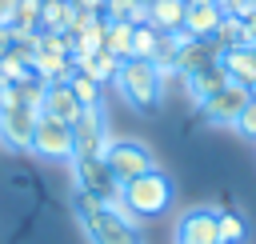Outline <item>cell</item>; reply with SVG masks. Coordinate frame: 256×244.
Segmentation results:
<instances>
[{
  "instance_id": "cell-1",
  "label": "cell",
  "mask_w": 256,
  "mask_h": 244,
  "mask_svg": "<svg viewBox=\"0 0 256 244\" xmlns=\"http://www.w3.org/2000/svg\"><path fill=\"white\" fill-rule=\"evenodd\" d=\"M72 212L92 244H144L140 228L128 220V212L120 204H100L84 192H72Z\"/></svg>"
},
{
  "instance_id": "cell-2",
  "label": "cell",
  "mask_w": 256,
  "mask_h": 244,
  "mask_svg": "<svg viewBox=\"0 0 256 244\" xmlns=\"http://www.w3.org/2000/svg\"><path fill=\"white\" fill-rule=\"evenodd\" d=\"M120 208L128 212L132 224L168 212V208H172V180H168V172L152 168V172H144V176L120 184Z\"/></svg>"
},
{
  "instance_id": "cell-3",
  "label": "cell",
  "mask_w": 256,
  "mask_h": 244,
  "mask_svg": "<svg viewBox=\"0 0 256 244\" xmlns=\"http://www.w3.org/2000/svg\"><path fill=\"white\" fill-rule=\"evenodd\" d=\"M112 84H116L120 100L136 112H156L164 100V80H160V68L152 60H120Z\"/></svg>"
},
{
  "instance_id": "cell-4",
  "label": "cell",
  "mask_w": 256,
  "mask_h": 244,
  "mask_svg": "<svg viewBox=\"0 0 256 244\" xmlns=\"http://www.w3.org/2000/svg\"><path fill=\"white\" fill-rule=\"evenodd\" d=\"M72 180L76 192L100 200V204H120V180L112 176V168L104 164V156H72Z\"/></svg>"
},
{
  "instance_id": "cell-5",
  "label": "cell",
  "mask_w": 256,
  "mask_h": 244,
  "mask_svg": "<svg viewBox=\"0 0 256 244\" xmlns=\"http://www.w3.org/2000/svg\"><path fill=\"white\" fill-rule=\"evenodd\" d=\"M28 152L40 156V160H60V164H68V160L76 156L72 124H64V120L40 112V116H36V128H32V144H28Z\"/></svg>"
},
{
  "instance_id": "cell-6",
  "label": "cell",
  "mask_w": 256,
  "mask_h": 244,
  "mask_svg": "<svg viewBox=\"0 0 256 244\" xmlns=\"http://www.w3.org/2000/svg\"><path fill=\"white\" fill-rule=\"evenodd\" d=\"M104 164L112 168V176H116L120 184H128V180L160 168L156 156H152V148H148L144 140H112V148L104 152Z\"/></svg>"
},
{
  "instance_id": "cell-7",
  "label": "cell",
  "mask_w": 256,
  "mask_h": 244,
  "mask_svg": "<svg viewBox=\"0 0 256 244\" xmlns=\"http://www.w3.org/2000/svg\"><path fill=\"white\" fill-rule=\"evenodd\" d=\"M72 140H76V156H104L112 148V128H108V116H104V104L100 108H84L72 124Z\"/></svg>"
},
{
  "instance_id": "cell-8",
  "label": "cell",
  "mask_w": 256,
  "mask_h": 244,
  "mask_svg": "<svg viewBox=\"0 0 256 244\" xmlns=\"http://www.w3.org/2000/svg\"><path fill=\"white\" fill-rule=\"evenodd\" d=\"M176 244H220V212L196 204L176 220Z\"/></svg>"
},
{
  "instance_id": "cell-9",
  "label": "cell",
  "mask_w": 256,
  "mask_h": 244,
  "mask_svg": "<svg viewBox=\"0 0 256 244\" xmlns=\"http://www.w3.org/2000/svg\"><path fill=\"white\" fill-rule=\"evenodd\" d=\"M252 96H248V88L244 84H224L216 96H208L204 104H200V112H204V120L208 124H220V128H236V116H240V108L248 104Z\"/></svg>"
},
{
  "instance_id": "cell-10",
  "label": "cell",
  "mask_w": 256,
  "mask_h": 244,
  "mask_svg": "<svg viewBox=\"0 0 256 244\" xmlns=\"http://www.w3.org/2000/svg\"><path fill=\"white\" fill-rule=\"evenodd\" d=\"M216 60H220V44L212 36H192L184 48H176L172 68H176V76H192V72H200V68H208Z\"/></svg>"
},
{
  "instance_id": "cell-11",
  "label": "cell",
  "mask_w": 256,
  "mask_h": 244,
  "mask_svg": "<svg viewBox=\"0 0 256 244\" xmlns=\"http://www.w3.org/2000/svg\"><path fill=\"white\" fill-rule=\"evenodd\" d=\"M40 112H48V116H56V120H64V124H76V116H80L84 108H80V100L72 96L68 80H60V84H44Z\"/></svg>"
},
{
  "instance_id": "cell-12",
  "label": "cell",
  "mask_w": 256,
  "mask_h": 244,
  "mask_svg": "<svg viewBox=\"0 0 256 244\" xmlns=\"http://www.w3.org/2000/svg\"><path fill=\"white\" fill-rule=\"evenodd\" d=\"M220 20H224V12L216 0H188V8H184V28L192 36H216Z\"/></svg>"
},
{
  "instance_id": "cell-13",
  "label": "cell",
  "mask_w": 256,
  "mask_h": 244,
  "mask_svg": "<svg viewBox=\"0 0 256 244\" xmlns=\"http://www.w3.org/2000/svg\"><path fill=\"white\" fill-rule=\"evenodd\" d=\"M180 80H184V88H188V96H192V104H196V108L228 84V76H224L220 60H216V64H208V68H200V72H192V76H180Z\"/></svg>"
},
{
  "instance_id": "cell-14",
  "label": "cell",
  "mask_w": 256,
  "mask_h": 244,
  "mask_svg": "<svg viewBox=\"0 0 256 244\" xmlns=\"http://www.w3.org/2000/svg\"><path fill=\"white\" fill-rule=\"evenodd\" d=\"M220 68H224V76L232 84L252 88L256 84V48H228V52H220Z\"/></svg>"
},
{
  "instance_id": "cell-15",
  "label": "cell",
  "mask_w": 256,
  "mask_h": 244,
  "mask_svg": "<svg viewBox=\"0 0 256 244\" xmlns=\"http://www.w3.org/2000/svg\"><path fill=\"white\" fill-rule=\"evenodd\" d=\"M184 8H188V0H148V28H156V32H176V28H184Z\"/></svg>"
},
{
  "instance_id": "cell-16",
  "label": "cell",
  "mask_w": 256,
  "mask_h": 244,
  "mask_svg": "<svg viewBox=\"0 0 256 244\" xmlns=\"http://www.w3.org/2000/svg\"><path fill=\"white\" fill-rule=\"evenodd\" d=\"M72 68H76V72H84V76H92L96 84H112V80H116L120 60H116L112 52H96V56H72Z\"/></svg>"
},
{
  "instance_id": "cell-17",
  "label": "cell",
  "mask_w": 256,
  "mask_h": 244,
  "mask_svg": "<svg viewBox=\"0 0 256 244\" xmlns=\"http://www.w3.org/2000/svg\"><path fill=\"white\" fill-rule=\"evenodd\" d=\"M32 72L44 80V84H60L72 76V56H60V52H36L32 56Z\"/></svg>"
},
{
  "instance_id": "cell-18",
  "label": "cell",
  "mask_w": 256,
  "mask_h": 244,
  "mask_svg": "<svg viewBox=\"0 0 256 244\" xmlns=\"http://www.w3.org/2000/svg\"><path fill=\"white\" fill-rule=\"evenodd\" d=\"M132 28L128 20H104V52H112L116 60H128L132 56Z\"/></svg>"
},
{
  "instance_id": "cell-19",
  "label": "cell",
  "mask_w": 256,
  "mask_h": 244,
  "mask_svg": "<svg viewBox=\"0 0 256 244\" xmlns=\"http://www.w3.org/2000/svg\"><path fill=\"white\" fill-rule=\"evenodd\" d=\"M68 88H72V96L80 100V108H100L104 104V84H96L92 76H84V72H76L72 68V76H68Z\"/></svg>"
},
{
  "instance_id": "cell-20",
  "label": "cell",
  "mask_w": 256,
  "mask_h": 244,
  "mask_svg": "<svg viewBox=\"0 0 256 244\" xmlns=\"http://www.w3.org/2000/svg\"><path fill=\"white\" fill-rule=\"evenodd\" d=\"M72 56H96V52H104V16L100 20H92L88 28H80L76 36H72Z\"/></svg>"
},
{
  "instance_id": "cell-21",
  "label": "cell",
  "mask_w": 256,
  "mask_h": 244,
  "mask_svg": "<svg viewBox=\"0 0 256 244\" xmlns=\"http://www.w3.org/2000/svg\"><path fill=\"white\" fill-rule=\"evenodd\" d=\"M212 40L220 44V52H228V48H248V36H244V16H224Z\"/></svg>"
},
{
  "instance_id": "cell-22",
  "label": "cell",
  "mask_w": 256,
  "mask_h": 244,
  "mask_svg": "<svg viewBox=\"0 0 256 244\" xmlns=\"http://www.w3.org/2000/svg\"><path fill=\"white\" fill-rule=\"evenodd\" d=\"M68 12H72V0H40V28L64 32V28H68ZM40 28H36V32H40Z\"/></svg>"
},
{
  "instance_id": "cell-23",
  "label": "cell",
  "mask_w": 256,
  "mask_h": 244,
  "mask_svg": "<svg viewBox=\"0 0 256 244\" xmlns=\"http://www.w3.org/2000/svg\"><path fill=\"white\" fill-rule=\"evenodd\" d=\"M248 240V216L236 208L220 212V244H244Z\"/></svg>"
},
{
  "instance_id": "cell-24",
  "label": "cell",
  "mask_w": 256,
  "mask_h": 244,
  "mask_svg": "<svg viewBox=\"0 0 256 244\" xmlns=\"http://www.w3.org/2000/svg\"><path fill=\"white\" fill-rule=\"evenodd\" d=\"M156 44H160V32L148 28V24H136L132 28V56L128 60H152L156 56Z\"/></svg>"
},
{
  "instance_id": "cell-25",
  "label": "cell",
  "mask_w": 256,
  "mask_h": 244,
  "mask_svg": "<svg viewBox=\"0 0 256 244\" xmlns=\"http://www.w3.org/2000/svg\"><path fill=\"white\" fill-rule=\"evenodd\" d=\"M236 132L248 136V140H256V100H248V104L240 108V116H236Z\"/></svg>"
},
{
  "instance_id": "cell-26",
  "label": "cell",
  "mask_w": 256,
  "mask_h": 244,
  "mask_svg": "<svg viewBox=\"0 0 256 244\" xmlns=\"http://www.w3.org/2000/svg\"><path fill=\"white\" fill-rule=\"evenodd\" d=\"M132 4H136V0H104V12H100V16H104V20H128V16H132Z\"/></svg>"
},
{
  "instance_id": "cell-27",
  "label": "cell",
  "mask_w": 256,
  "mask_h": 244,
  "mask_svg": "<svg viewBox=\"0 0 256 244\" xmlns=\"http://www.w3.org/2000/svg\"><path fill=\"white\" fill-rule=\"evenodd\" d=\"M224 16H248L252 12V0H216Z\"/></svg>"
},
{
  "instance_id": "cell-28",
  "label": "cell",
  "mask_w": 256,
  "mask_h": 244,
  "mask_svg": "<svg viewBox=\"0 0 256 244\" xmlns=\"http://www.w3.org/2000/svg\"><path fill=\"white\" fill-rule=\"evenodd\" d=\"M244 36H248V48H256V8L244 16Z\"/></svg>"
},
{
  "instance_id": "cell-29",
  "label": "cell",
  "mask_w": 256,
  "mask_h": 244,
  "mask_svg": "<svg viewBox=\"0 0 256 244\" xmlns=\"http://www.w3.org/2000/svg\"><path fill=\"white\" fill-rule=\"evenodd\" d=\"M8 48V24H0V52Z\"/></svg>"
},
{
  "instance_id": "cell-30",
  "label": "cell",
  "mask_w": 256,
  "mask_h": 244,
  "mask_svg": "<svg viewBox=\"0 0 256 244\" xmlns=\"http://www.w3.org/2000/svg\"><path fill=\"white\" fill-rule=\"evenodd\" d=\"M248 96H252V100H256V84H252V88H248Z\"/></svg>"
},
{
  "instance_id": "cell-31",
  "label": "cell",
  "mask_w": 256,
  "mask_h": 244,
  "mask_svg": "<svg viewBox=\"0 0 256 244\" xmlns=\"http://www.w3.org/2000/svg\"><path fill=\"white\" fill-rule=\"evenodd\" d=\"M252 8H256V0H252Z\"/></svg>"
}]
</instances>
